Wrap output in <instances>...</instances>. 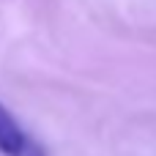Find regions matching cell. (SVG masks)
<instances>
[{
  "instance_id": "6da1fadb",
  "label": "cell",
  "mask_w": 156,
  "mask_h": 156,
  "mask_svg": "<svg viewBox=\"0 0 156 156\" xmlns=\"http://www.w3.org/2000/svg\"><path fill=\"white\" fill-rule=\"evenodd\" d=\"M0 156H47L44 145L0 101Z\"/></svg>"
}]
</instances>
